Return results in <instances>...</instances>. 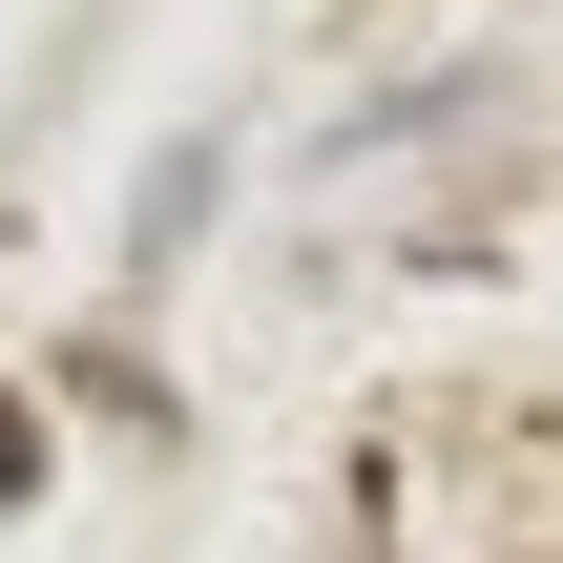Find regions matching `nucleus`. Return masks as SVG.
Segmentation results:
<instances>
[{"label":"nucleus","instance_id":"obj_1","mask_svg":"<svg viewBox=\"0 0 563 563\" xmlns=\"http://www.w3.org/2000/svg\"><path fill=\"white\" fill-rule=\"evenodd\" d=\"M21 481H42V439H21V418H0V501H21Z\"/></svg>","mask_w":563,"mask_h":563}]
</instances>
